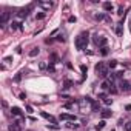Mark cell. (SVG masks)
<instances>
[{
  "label": "cell",
  "instance_id": "10",
  "mask_svg": "<svg viewBox=\"0 0 131 131\" xmlns=\"http://www.w3.org/2000/svg\"><path fill=\"white\" fill-rule=\"evenodd\" d=\"M8 17H9V13L3 11V13H2V26H5V23H6V20H8Z\"/></svg>",
  "mask_w": 131,
  "mask_h": 131
},
{
  "label": "cell",
  "instance_id": "28",
  "mask_svg": "<svg viewBox=\"0 0 131 131\" xmlns=\"http://www.w3.org/2000/svg\"><path fill=\"white\" fill-rule=\"evenodd\" d=\"M80 70H82V73L85 74V73H87V66H85V65H82V66H80Z\"/></svg>",
  "mask_w": 131,
  "mask_h": 131
},
{
  "label": "cell",
  "instance_id": "2",
  "mask_svg": "<svg viewBox=\"0 0 131 131\" xmlns=\"http://www.w3.org/2000/svg\"><path fill=\"white\" fill-rule=\"evenodd\" d=\"M96 73H97L102 79H105L108 76V68H106V65L103 63V62H99V63L96 65Z\"/></svg>",
  "mask_w": 131,
  "mask_h": 131
},
{
  "label": "cell",
  "instance_id": "16",
  "mask_svg": "<svg viewBox=\"0 0 131 131\" xmlns=\"http://www.w3.org/2000/svg\"><path fill=\"white\" fill-rule=\"evenodd\" d=\"M103 127H105V120H100L97 125H96V130L100 131V130H103Z\"/></svg>",
  "mask_w": 131,
  "mask_h": 131
},
{
  "label": "cell",
  "instance_id": "25",
  "mask_svg": "<svg viewBox=\"0 0 131 131\" xmlns=\"http://www.w3.org/2000/svg\"><path fill=\"white\" fill-rule=\"evenodd\" d=\"M105 103H106V105H110V103H113V99H106V97H105Z\"/></svg>",
  "mask_w": 131,
  "mask_h": 131
},
{
  "label": "cell",
  "instance_id": "13",
  "mask_svg": "<svg viewBox=\"0 0 131 131\" xmlns=\"http://www.w3.org/2000/svg\"><path fill=\"white\" fill-rule=\"evenodd\" d=\"M39 5H40V6H43L45 9H48V8L53 6V3H51V2H39Z\"/></svg>",
  "mask_w": 131,
  "mask_h": 131
},
{
  "label": "cell",
  "instance_id": "19",
  "mask_svg": "<svg viewBox=\"0 0 131 131\" xmlns=\"http://www.w3.org/2000/svg\"><path fill=\"white\" fill-rule=\"evenodd\" d=\"M42 116H43L45 119H49V120H53V122H54V117L51 116V114H48V113H42Z\"/></svg>",
  "mask_w": 131,
  "mask_h": 131
},
{
  "label": "cell",
  "instance_id": "6",
  "mask_svg": "<svg viewBox=\"0 0 131 131\" xmlns=\"http://www.w3.org/2000/svg\"><path fill=\"white\" fill-rule=\"evenodd\" d=\"M131 87H130V82H127V80H122L120 82V89L122 91H128Z\"/></svg>",
  "mask_w": 131,
  "mask_h": 131
},
{
  "label": "cell",
  "instance_id": "5",
  "mask_svg": "<svg viewBox=\"0 0 131 131\" xmlns=\"http://www.w3.org/2000/svg\"><path fill=\"white\" fill-rule=\"evenodd\" d=\"M9 131H22L20 122H13V123L9 125Z\"/></svg>",
  "mask_w": 131,
  "mask_h": 131
},
{
  "label": "cell",
  "instance_id": "4",
  "mask_svg": "<svg viewBox=\"0 0 131 131\" xmlns=\"http://www.w3.org/2000/svg\"><path fill=\"white\" fill-rule=\"evenodd\" d=\"M60 120H70V122H73V120H76V116H73V114H66V113H62V114H60Z\"/></svg>",
  "mask_w": 131,
  "mask_h": 131
},
{
  "label": "cell",
  "instance_id": "9",
  "mask_svg": "<svg viewBox=\"0 0 131 131\" xmlns=\"http://www.w3.org/2000/svg\"><path fill=\"white\" fill-rule=\"evenodd\" d=\"M11 113H13L14 116H22V114H23V113H22V110H20L19 106H13V108H11Z\"/></svg>",
  "mask_w": 131,
  "mask_h": 131
},
{
  "label": "cell",
  "instance_id": "20",
  "mask_svg": "<svg viewBox=\"0 0 131 131\" xmlns=\"http://www.w3.org/2000/svg\"><path fill=\"white\" fill-rule=\"evenodd\" d=\"M116 66H117V62L116 60H111L110 63H108V68H116Z\"/></svg>",
  "mask_w": 131,
  "mask_h": 131
},
{
  "label": "cell",
  "instance_id": "3",
  "mask_svg": "<svg viewBox=\"0 0 131 131\" xmlns=\"http://www.w3.org/2000/svg\"><path fill=\"white\" fill-rule=\"evenodd\" d=\"M94 42H96V45H97L99 48L106 46V39H105V37H102V36H96V37H94Z\"/></svg>",
  "mask_w": 131,
  "mask_h": 131
},
{
  "label": "cell",
  "instance_id": "27",
  "mask_svg": "<svg viewBox=\"0 0 131 131\" xmlns=\"http://www.w3.org/2000/svg\"><path fill=\"white\" fill-rule=\"evenodd\" d=\"M46 128H48V130H56L57 127H54V125H46Z\"/></svg>",
  "mask_w": 131,
  "mask_h": 131
},
{
  "label": "cell",
  "instance_id": "11",
  "mask_svg": "<svg viewBox=\"0 0 131 131\" xmlns=\"http://www.w3.org/2000/svg\"><path fill=\"white\" fill-rule=\"evenodd\" d=\"M11 28L13 29H22V23L20 22H11Z\"/></svg>",
  "mask_w": 131,
  "mask_h": 131
},
{
  "label": "cell",
  "instance_id": "18",
  "mask_svg": "<svg viewBox=\"0 0 131 131\" xmlns=\"http://www.w3.org/2000/svg\"><path fill=\"white\" fill-rule=\"evenodd\" d=\"M17 15H19V17H26V15H28V9H22V11H19V13H17Z\"/></svg>",
  "mask_w": 131,
  "mask_h": 131
},
{
  "label": "cell",
  "instance_id": "24",
  "mask_svg": "<svg viewBox=\"0 0 131 131\" xmlns=\"http://www.w3.org/2000/svg\"><path fill=\"white\" fill-rule=\"evenodd\" d=\"M96 19H97V20H102V19H103V14H96Z\"/></svg>",
  "mask_w": 131,
  "mask_h": 131
},
{
  "label": "cell",
  "instance_id": "22",
  "mask_svg": "<svg viewBox=\"0 0 131 131\" xmlns=\"http://www.w3.org/2000/svg\"><path fill=\"white\" fill-rule=\"evenodd\" d=\"M37 19H39V20H40V19H45V13H39V14H37Z\"/></svg>",
  "mask_w": 131,
  "mask_h": 131
},
{
  "label": "cell",
  "instance_id": "8",
  "mask_svg": "<svg viewBox=\"0 0 131 131\" xmlns=\"http://www.w3.org/2000/svg\"><path fill=\"white\" fill-rule=\"evenodd\" d=\"M100 114H102V117H103V119H108V117L113 116V111H110V110H102Z\"/></svg>",
  "mask_w": 131,
  "mask_h": 131
},
{
  "label": "cell",
  "instance_id": "15",
  "mask_svg": "<svg viewBox=\"0 0 131 131\" xmlns=\"http://www.w3.org/2000/svg\"><path fill=\"white\" fill-rule=\"evenodd\" d=\"M108 53H110V48H108V46H102L100 48V54L102 56H106Z\"/></svg>",
  "mask_w": 131,
  "mask_h": 131
},
{
  "label": "cell",
  "instance_id": "21",
  "mask_svg": "<svg viewBox=\"0 0 131 131\" xmlns=\"http://www.w3.org/2000/svg\"><path fill=\"white\" fill-rule=\"evenodd\" d=\"M119 15H125V13H123V6H119V13H117Z\"/></svg>",
  "mask_w": 131,
  "mask_h": 131
},
{
  "label": "cell",
  "instance_id": "1",
  "mask_svg": "<svg viewBox=\"0 0 131 131\" xmlns=\"http://www.w3.org/2000/svg\"><path fill=\"white\" fill-rule=\"evenodd\" d=\"M88 45V32H82L76 37V48L77 49H85Z\"/></svg>",
  "mask_w": 131,
  "mask_h": 131
},
{
  "label": "cell",
  "instance_id": "17",
  "mask_svg": "<svg viewBox=\"0 0 131 131\" xmlns=\"http://www.w3.org/2000/svg\"><path fill=\"white\" fill-rule=\"evenodd\" d=\"M39 51H40L39 48H34V49H31V51H29V56H31V57H36V56L39 54Z\"/></svg>",
  "mask_w": 131,
  "mask_h": 131
},
{
  "label": "cell",
  "instance_id": "12",
  "mask_svg": "<svg viewBox=\"0 0 131 131\" xmlns=\"http://www.w3.org/2000/svg\"><path fill=\"white\" fill-rule=\"evenodd\" d=\"M113 8H114V6H113V3H110V2H105V3H103V9L108 11V13L113 11Z\"/></svg>",
  "mask_w": 131,
  "mask_h": 131
},
{
  "label": "cell",
  "instance_id": "30",
  "mask_svg": "<svg viewBox=\"0 0 131 131\" xmlns=\"http://www.w3.org/2000/svg\"><path fill=\"white\" fill-rule=\"evenodd\" d=\"M46 68V63H40V70H45Z\"/></svg>",
  "mask_w": 131,
  "mask_h": 131
},
{
  "label": "cell",
  "instance_id": "29",
  "mask_svg": "<svg viewBox=\"0 0 131 131\" xmlns=\"http://www.w3.org/2000/svg\"><path fill=\"white\" fill-rule=\"evenodd\" d=\"M26 111H28V113H32V108H31L29 105H28V106H26Z\"/></svg>",
  "mask_w": 131,
  "mask_h": 131
},
{
  "label": "cell",
  "instance_id": "7",
  "mask_svg": "<svg viewBox=\"0 0 131 131\" xmlns=\"http://www.w3.org/2000/svg\"><path fill=\"white\" fill-rule=\"evenodd\" d=\"M122 32H123V22L117 23V26H116V34L117 36H122Z\"/></svg>",
  "mask_w": 131,
  "mask_h": 131
},
{
  "label": "cell",
  "instance_id": "23",
  "mask_svg": "<svg viewBox=\"0 0 131 131\" xmlns=\"http://www.w3.org/2000/svg\"><path fill=\"white\" fill-rule=\"evenodd\" d=\"M125 130H127V131H131V122H128L127 125H125Z\"/></svg>",
  "mask_w": 131,
  "mask_h": 131
},
{
  "label": "cell",
  "instance_id": "26",
  "mask_svg": "<svg viewBox=\"0 0 131 131\" xmlns=\"http://www.w3.org/2000/svg\"><path fill=\"white\" fill-rule=\"evenodd\" d=\"M70 87H71V82L66 80V82H65V88H70Z\"/></svg>",
  "mask_w": 131,
  "mask_h": 131
},
{
  "label": "cell",
  "instance_id": "14",
  "mask_svg": "<svg viewBox=\"0 0 131 131\" xmlns=\"http://www.w3.org/2000/svg\"><path fill=\"white\" fill-rule=\"evenodd\" d=\"M91 106H93V111H100V105H99V102H93V103H91Z\"/></svg>",
  "mask_w": 131,
  "mask_h": 131
}]
</instances>
